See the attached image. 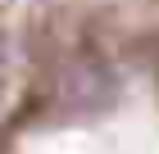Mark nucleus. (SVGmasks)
<instances>
[{
    "label": "nucleus",
    "instance_id": "f257e3e1",
    "mask_svg": "<svg viewBox=\"0 0 159 154\" xmlns=\"http://www.w3.org/2000/svg\"><path fill=\"white\" fill-rule=\"evenodd\" d=\"M114 91V77L100 64H73V68L59 77V95L68 109H100Z\"/></svg>",
    "mask_w": 159,
    "mask_h": 154
},
{
    "label": "nucleus",
    "instance_id": "f03ea898",
    "mask_svg": "<svg viewBox=\"0 0 159 154\" xmlns=\"http://www.w3.org/2000/svg\"><path fill=\"white\" fill-rule=\"evenodd\" d=\"M0 86H5V50H0Z\"/></svg>",
    "mask_w": 159,
    "mask_h": 154
}]
</instances>
